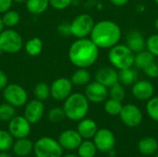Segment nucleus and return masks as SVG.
<instances>
[{"mask_svg":"<svg viewBox=\"0 0 158 157\" xmlns=\"http://www.w3.org/2000/svg\"><path fill=\"white\" fill-rule=\"evenodd\" d=\"M70 63L76 68H87L95 64L99 57V48L89 38L75 40L68 53Z\"/></svg>","mask_w":158,"mask_h":157,"instance_id":"1","label":"nucleus"},{"mask_svg":"<svg viewBox=\"0 0 158 157\" xmlns=\"http://www.w3.org/2000/svg\"><path fill=\"white\" fill-rule=\"evenodd\" d=\"M121 36V29L117 22L104 19L94 23L90 39L99 49H110L119 43Z\"/></svg>","mask_w":158,"mask_h":157,"instance_id":"2","label":"nucleus"},{"mask_svg":"<svg viewBox=\"0 0 158 157\" xmlns=\"http://www.w3.org/2000/svg\"><path fill=\"white\" fill-rule=\"evenodd\" d=\"M89 101L81 93H72L66 100H64L63 110L66 118L72 121H80L86 118L90 105Z\"/></svg>","mask_w":158,"mask_h":157,"instance_id":"3","label":"nucleus"},{"mask_svg":"<svg viewBox=\"0 0 158 157\" xmlns=\"http://www.w3.org/2000/svg\"><path fill=\"white\" fill-rule=\"evenodd\" d=\"M134 55L135 54L126 44L118 43L109 49L107 58L113 68L121 70L133 67Z\"/></svg>","mask_w":158,"mask_h":157,"instance_id":"4","label":"nucleus"},{"mask_svg":"<svg viewBox=\"0 0 158 157\" xmlns=\"http://www.w3.org/2000/svg\"><path fill=\"white\" fill-rule=\"evenodd\" d=\"M35 157H62L63 148L58 141L51 137H41L33 143Z\"/></svg>","mask_w":158,"mask_h":157,"instance_id":"5","label":"nucleus"},{"mask_svg":"<svg viewBox=\"0 0 158 157\" xmlns=\"http://www.w3.org/2000/svg\"><path fill=\"white\" fill-rule=\"evenodd\" d=\"M23 46V39L15 30L6 29L0 32V52L14 55L19 53Z\"/></svg>","mask_w":158,"mask_h":157,"instance_id":"6","label":"nucleus"},{"mask_svg":"<svg viewBox=\"0 0 158 157\" xmlns=\"http://www.w3.org/2000/svg\"><path fill=\"white\" fill-rule=\"evenodd\" d=\"M94 23V19L90 14H79L69 23L70 34L77 39L87 38L90 36Z\"/></svg>","mask_w":158,"mask_h":157,"instance_id":"7","label":"nucleus"},{"mask_svg":"<svg viewBox=\"0 0 158 157\" xmlns=\"http://www.w3.org/2000/svg\"><path fill=\"white\" fill-rule=\"evenodd\" d=\"M2 92L5 102L16 108L25 105L28 102V93L26 90L19 84L8 83Z\"/></svg>","mask_w":158,"mask_h":157,"instance_id":"8","label":"nucleus"},{"mask_svg":"<svg viewBox=\"0 0 158 157\" xmlns=\"http://www.w3.org/2000/svg\"><path fill=\"white\" fill-rule=\"evenodd\" d=\"M73 86L70 79L58 78L50 85V96L56 101H64L72 93Z\"/></svg>","mask_w":158,"mask_h":157,"instance_id":"9","label":"nucleus"},{"mask_svg":"<svg viewBox=\"0 0 158 157\" xmlns=\"http://www.w3.org/2000/svg\"><path fill=\"white\" fill-rule=\"evenodd\" d=\"M119 118L121 121L130 128L138 127L143 121V112L134 104H127L122 106L119 113Z\"/></svg>","mask_w":158,"mask_h":157,"instance_id":"10","label":"nucleus"},{"mask_svg":"<svg viewBox=\"0 0 158 157\" xmlns=\"http://www.w3.org/2000/svg\"><path fill=\"white\" fill-rule=\"evenodd\" d=\"M31 130V124L24 116H15L8 121V131L14 139L27 138Z\"/></svg>","mask_w":158,"mask_h":157,"instance_id":"11","label":"nucleus"},{"mask_svg":"<svg viewBox=\"0 0 158 157\" xmlns=\"http://www.w3.org/2000/svg\"><path fill=\"white\" fill-rule=\"evenodd\" d=\"M93 140L97 151L102 153H108L109 151L113 150L116 145L115 135L108 129H98Z\"/></svg>","mask_w":158,"mask_h":157,"instance_id":"12","label":"nucleus"},{"mask_svg":"<svg viewBox=\"0 0 158 157\" xmlns=\"http://www.w3.org/2000/svg\"><path fill=\"white\" fill-rule=\"evenodd\" d=\"M108 88L96 81H91L85 86L84 95L89 102L94 104H100L105 102L108 96Z\"/></svg>","mask_w":158,"mask_h":157,"instance_id":"13","label":"nucleus"},{"mask_svg":"<svg viewBox=\"0 0 158 157\" xmlns=\"http://www.w3.org/2000/svg\"><path fill=\"white\" fill-rule=\"evenodd\" d=\"M44 102L33 99L26 103L24 108V117L31 124L38 123L44 117Z\"/></svg>","mask_w":158,"mask_h":157,"instance_id":"14","label":"nucleus"},{"mask_svg":"<svg viewBox=\"0 0 158 157\" xmlns=\"http://www.w3.org/2000/svg\"><path fill=\"white\" fill-rule=\"evenodd\" d=\"M59 144L63 148V150L67 151H74L77 150L83 139L79 134L77 130H66L62 131L57 139Z\"/></svg>","mask_w":158,"mask_h":157,"instance_id":"15","label":"nucleus"},{"mask_svg":"<svg viewBox=\"0 0 158 157\" xmlns=\"http://www.w3.org/2000/svg\"><path fill=\"white\" fill-rule=\"evenodd\" d=\"M131 93L136 100L148 101L155 94V86L148 80H138L132 85Z\"/></svg>","mask_w":158,"mask_h":157,"instance_id":"16","label":"nucleus"},{"mask_svg":"<svg viewBox=\"0 0 158 157\" xmlns=\"http://www.w3.org/2000/svg\"><path fill=\"white\" fill-rule=\"evenodd\" d=\"M94 79L106 88H110L118 81V71L113 67H103L97 70Z\"/></svg>","mask_w":158,"mask_h":157,"instance_id":"17","label":"nucleus"},{"mask_svg":"<svg viewBox=\"0 0 158 157\" xmlns=\"http://www.w3.org/2000/svg\"><path fill=\"white\" fill-rule=\"evenodd\" d=\"M126 45L134 54H136L145 49L146 39H144V36L141 31L137 30H131L126 35Z\"/></svg>","mask_w":158,"mask_h":157,"instance_id":"18","label":"nucleus"},{"mask_svg":"<svg viewBox=\"0 0 158 157\" xmlns=\"http://www.w3.org/2000/svg\"><path fill=\"white\" fill-rule=\"evenodd\" d=\"M98 130L96 122L92 118H84L81 119L77 126V131L84 140H91L94 138Z\"/></svg>","mask_w":158,"mask_h":157,"instance_id":"19","label":"nucleus"},{"mask_svg":"<svg viewBox=\"0 0 158 157\" xmlns=\"http://www.w3.org/2000/svg\"><path fill=\"white\" fill-rule=\"evenodd\" d=\"M13 153L19 157H26L33 152V143L28 138L17 139L12 146Z\"/></svg>","mask_w":158,"mask_h":157,"instance_id":"20","label":"nucleus"},{"mask_svg":"<svg viewBox=\"0 0 158 157\" xmlns=\"http://www.w3.org/2000/svg\"><path fill=\"white\" fill-rule=\"evenodd\" d=\"M138 150L142 155H152L158 151V142L153 137H144L138 143Z\"/></svg>","mask_w":158,"mask_h":157,"instance_id":"21","label":"nucleus"},{"mask_svg":"<svg viewBox=\"0 0 158 157\" xmlns=\"http://www.w3.org/2000/svg\"><path fill=\"white\" fill-rule=\"evenodd\" d=\"M92 76L87 68H78L71 75L70 81L74 86H86L91 82Z\"/></svg>","mask_w":158,"mask_h":157,"instance_id":"22","label":"nucleus"},{"mask_svg":"<svg viewBox=\"0 0 158 157\" xmlns=\"http://www.w3.org/2000/svg\"><path fill=\"white\" fill-rule=\"evenodd\" d=\"M49 0H27L25 2L26 9L32 15H41L49 7Z\"/></svg>","mask_w":158,"mask_h":157,"instance_id":"23","label":"nucleus"},{"mask_svg":"<svg viewBox=\"0 0 158 157\" xmlns=\"http://www.w3.org/2000/svg\"><path fill=\"white\" fill-rule=\"evenodd\" d=\"M24 49L28 56L32 57L37 56L44 49V42L39 37H32L26 42L24 44Z\"/></svg>","mask_w":158,"mask_h":157,"instance_id":"24","label":"nucleus"},{"mask_svg":"<svg viewBox=\"0 0 158 157\" xmlns=\"http://www.w3.org/2000/svg\"><path fill=\"white\" fill-rule=\"evenodd\" d=\"M156 57L146 49L138 52L134 55V64L133 66H135L137 68L139 69H143L144 68H146L148 65H150L151 63L155 62Z\"/></svg>","mask_w":158,"mask_h":157,"instance_id":"25","label":"nucleus"},{"mask_svg":"<svg viewBox=\"0 0 158 157\" xmlns=\"http://www.w3.org/2000/svg\"><path fill=\"white\" fill-rule=\"evenodd\" d=\"M138 81V73L132 68L118 70V82L123 86H132Z\"/></svg>","mask_w":158,"mask_h":157,"instance_id":"26","label":"nucleus"},{"mask_svg":"<svg viewBox=\"0 0 158 157\" xmlns=\"http://www.w3.org/2000/svg\"><path fill=\"white\" fill-rule=\"evenodd\" d=\"M77 150L80 157H94L97 153V148L94 143L91 140L82 141Z\"/></svg>","mask_w":158,"mask_h":157,"instance_id":"27","label":"nucleus"},{"mask_svg":"<svg viewBox=\"0 0 158 157\" xmlns=\"http://www.w3.org/2000/svg\"><path fill=\"white\" fill-rule=\"evenodd\" d=\"M1 18H2L5 28H7V29H12L16 27L20 21L19 13L12 9H9L6 12L3 13V16Z\"/></svg>","mask_w":158,"mask_h":157,"instance_id":"28","label":"nucleus"},{"mask_svg":"<svg viewBox=\"0 0 158 157\" xmlns=\"http://www.w3.org/2000/svg\"><path fill=\"white\" fill-rule=\"evenodd\" d=\"M33 95L37 100H40L42 102L46 101L50 97V86L44 81L38 82L34 86Z\"/></svg>","mask_w":158,"mask_h":157,"instance_id":"29","label":"nucleus"},{"mask_svg":"<svg viewBox=\"0 0 158 157\" xmlns=\"http://www.w3.org/2000/svg\"><path fill=\"white\" fill-rule=\"evenodd\" d=\"M122 106H123V105L120 101L115 100L113 98L106 99L105 101V105H104L106 113L110 116H118L122 109Z\"/></svg>","mask_w":158,"mask_h":157,"instance_id":"30","label":"nucleus"},{"mask_svg":"<svg viewBox=\"0 0 158 157\" xmlns=\"http://www.w3.org/2000/svg\"><path fill=\"white\" fill-rule=\"evenodd\" d=\"M16 116V107L8 103L0 104V121L8 122Z\"/></svg>","mask_w":158,"mask_h":157,"instance_id":"31","label":"nucleus"},{"mask_svg":"<svg viewBox=\"0 0 158 157\" xmlns=\"http://www.w3.org/2000/svg\"><path fill=\"white\" fill-rule=\"evenodd\" d=\"M14 138L8 130H0V152H6L12 149Z\"/></svg>","mask_w":158,"mask_h":157,"instance_id":"32","label":"nucleus"},{"mask_svg":"<svg viewBox=\"0 0 158 157\" xmlns=\"http://www.w3.org/2000/svg\"><path fill=\"white\" fill-rule=\"evenodd\" d=\"M108 95L110 96V98L122 102L126 96V91L124 89V86L118 81L117 83H115L109 88Z\"/></svg>","mask_w":158,"mask_h":157,"instance_id":"33","label":"nucleus"},{"mask_svg":"<svg viewBox=\"0 0 158 157\" xmlns=\"http://www.w3.org/2000/svg\"><path fill=\"white\" fill-rule=\"evenodd\" d=\"M146 113L151 119L158 122V96H153L147 101Z\"/></svg>","mask_w":158,"mask_h":157,"instance_id":"34","label":"nucleus"},{"mask_svg":"<svg viewBox=\"0 0 158 157\" xmlns=\"http://www.w3.org/2000/svg\"><path fill=\"white\" fill-rule=\"evenodd\" d=\"M65 118H66V115L63 110V107L56 106L50 109L48 112V119L53 123H59L63 121Z\"/></svg>","mask_w":158,"mask_h":157,"instance_id":"35","label":"nucleus"},{"mask_svg":"<svg viewBox=\"0 0 158 157\" xmlns=\"http://www.w3.org/2000/svg\"><path fill=\"white\" fill-rule=\"evenodd\" d=\"M145 49L148 50L155 57H158V33L152 34L146 39Z\"/></svg>","mask_w":158,"mask_h":157,"instance_id":"36","label":"nucleus"},{"mask_svg":"<svg viewBox=\"0 0 158 157\" xmlns=\"http://www.w3.org/2000/svg\"><path fill=\"white\" fill-rule=\"evenodd\" d=\"M143 71L149 79H156L158 78V64L155 61L144 68Z\"/></svg>","mask_w":158,"mask_h":157,"instance_id":"37","label":"nucleus"},{"mask_svg":"<svg viewBox=\"0 0 158 157\" xmlns=\"http://www.w3.org/2000/svg\"><path fill=\"white\" fill-rule=\"evenodd\" d=\"M73 0H49V5L56 10H64L68 8Z\"/></svg>","mask_w":158,"mask_h":157,"instance_id":"38","label":"nucleus"},{"mask_svg":"<svg viewBox=\"0 0 158 157\" xmlns=\"http://www.w3.org/2000/svg\"><path fill=\"white\" fill-rule=\"evenodd\" d=\"M13 3V0H0V14H3L9 10Z\"/></svg>","mask_w":158,"mask_h":157,"instance_id":"39","label":"nucleus"},{"mask_svg":"<svg viewBox=\"0 0 158 157\" xmlns=\"http://www.w3.org/2000/svg\"><path fill=\"white\" fill-rule=\"evenodd\" d=\"M8 84V77L7 74L0 69V91H3Z\"/></svg>","mask_w":158,"mask_h":157,"instance_id":"40","label":"nucleus"},{"mask_svg":"<svg viewBox=\"0 0 158 157\" xmlns=\"http://www.w3.org/2000/svg\"><path fill=\"white\" fill-rule=\"evenodd\" d=\"M58 32L61 33V34H63V35H71L70 34L69 24L62 23L61 25H59V27H58Z\"/></svg>","mask_w":158,"mask_h":157,"instance_id":"41","label":"nucleus"},{"mask_svg":"<svg viewBox=\"0 0 158 157\" xmlns=\"http://www.w3.org/2000/svg\"><path fill=\"white\" fill-rule=\"evenodd\" d=\"M110 3L116 6H123L129 3L130 0H109Z\"/></svg>","mask_w":158,"mask_h":157,"instance_id":"42","label":"nucleus"},{"mask_svg":"<svg viewBox=\"0 0 158 157\" xmlns=\"http://www.w3.org/2000/svg\"><path fill=\"white\" fill-rule=\"evenodd\" d=\"M4 30H5V26H4V23H3L2 18L0 17V32H2Z\"/></svg>","mask_w":158,"mask_h":157,"instance_id":"43","label":"nucleus"},{"mask_svg":"<svg viewBox=\"0 0 158 157\" xmlns=\"http://www.w3.org/2000/svg\"><path fill=\"white\" fill-rule=\"evenodd\" d=\"M0 157H12L6 152H0Z\"/></svg>","mask_w":158,"mask_h":157,"instance_id":"44","label":"nucleus"},{"mask_svg":"<svg viewBox=\"0 0 158 157\" xmlns=\"http://www.w3.org/2000/svg\"><path fill=\"white\" fill-rule=\"evenodd\" d=\"M62 157H80L78 155H73V154H68L66 155H62Z\"/></svg>","mask_w":158,"mask_h":157,"instance_id":"45","label":"nucleus"},{"mask_svg":"<svg viewBox=\"0 0 158 157\" xmlns=\"http://www.w3.org/2000/svg\"><path fill=\"white\" fill-rule=\"evenodd\" d=\"M155 29L156 30V31H157L158 33V18L156 19V21H155Z\"/></svg>","mask_w":158,"mask_h":157,"instance_id":"46","label":"nucleus"},{"mask_svg":"<svg viewBox=\"0 0 158 157\" xmlns=\"http://www.w3.org/2000/svg\"><path fill=\"white\" fill-rule=\"evenodd\" d=\"M27 0H13V2L18 3V4H21V3H25Z\"/></svg>","mask_w":158,"mask_h":157,"instance_id":"47","label":"nucleus"},{"mask_svg":"<svg viewBox=\"0 0 158 157\" xmlns=\"http://www.w3.org/2000/svg\"><path fill=\"white\" fill-rule=\"evenodd\" d=\"M155 1V3L156 4V5H158V0H154Z\"/></svg>","mask_w":158,"mask_h":157,"instance_id":"48","label":"nucleus"},{"mask_svg":"<svg viewBox=\"0 0 158 157\" xmlns=\"http://www.w3.org/2000/svg\"><path fill=\"white\" fill-rule=\"evenodd\" d=\"M156 157H158V151L156 153Z\"/></svg>","mask_w":158,"mask_h":157,"instance_id":"49","label":"nucleus"},{"mask_svg":"<svg viewBox=\"0 0 158 157\" xmlns=\"http://www.w3.org/2000/svg\"><path fill=\"white\" fill-rule=\"evenodd\" d=\"M157 64H158V62H157Z\"/></svg>","mask_w":158,"mask_h":157,"instance_id":"50","label":"nucleus"}]
</instances>
